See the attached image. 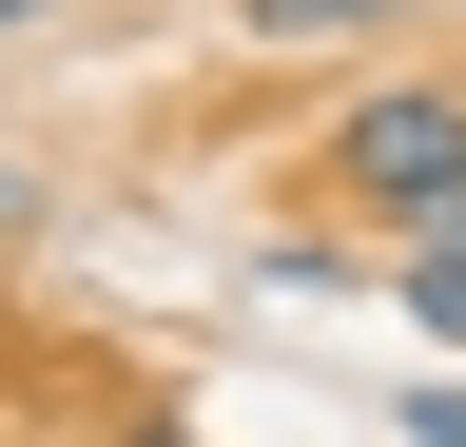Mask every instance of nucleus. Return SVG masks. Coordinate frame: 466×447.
I'll use <instances>...</instances> for the list:
<instances>
[{
  "instance_id": "obj_4",
  "label": "nucleus",
  "mask_w": 466,
  "mask_h": 447,
  "mask_svg": "<svg viewBox=\"0 0 466 447\" xmlns=\"http://www.w3.org/2000/svg\"><path fill=\"white\" fill-rule=\"evenodd\" d=\"M408 447H466V389H408Z\"/></svg>"
},
{
  "instance_id": "obj_2",
  "label": "nucleus",
  "mask_w": 466,
  "mask_h": 447,
  "mask_svg": "<svg viewBox=\"0 0 466 447\" xmlns=\"http://www.w3.org/2000/svg\"><path fill=\"white\" fill-rule=\"evenodd\" d=\"M389 292H408V330H447V350H466V214H428V234L389 253Z\"/></svg>"
},
{
  "instance_id": "obj_1",
  "label": "nucleus",
  "mask_w": 466,
  "mask_h": 447,
  "mask_svg": "<svg viewBox=\"0 0 466 447\" xmlns=\"http://www.w3.org/2000/svg\"><path fill=\"white\" fill-rule=\"evenodd\" d=\"M311 195L350 214V234H428V214H466V78H370L330 117V156H311Z\"/></svg>"
},
{
  "instance_id": "obj_5",
  "label": "nucleus",
  "mask_w": 466,
  "mask_h": 447,
  "mask_svg": "<svg viewBox=\"0 0 466 447\" xmlns=\"http://www.w3.org/2000/svg\"><path fill=\"white\" fill-rule=\"evenodd\" d=\"M20 20H39V0H0V39H20Z\"/></svg>"
},
{
  "instance_id": "obj_3",
  "label": "nucleus",
  "mask_w": 466,
  "mask_h": 447,
  "mask_svg": "<svg viewBox=\"0 0 466 447\" xmlns=\"http://www.w3.org/2000/svg\"><path fill=\"white\" fill-rule=\"evenodd\" d=\"M253 39H370V20H428V0H233Z\"/></svg>"
}]
</instances>
